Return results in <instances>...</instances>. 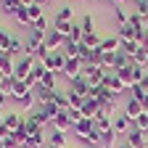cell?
Here are the masks:
<instances>
[{
    "mask_svg": "<svg viewBox=\"0 0 148 148\" xmlns=\"http://www.w3.org/2000/svg\"><path fill=\"white\" fill-rule=\"evenodd\" d=\"M101 53H116V50H122V40H119V34H114V37H106V40H101Z\"/></svg>",
    "mask_w": 148,
    "mask_h": 148,
    "instance_id": "obj_14",
    "label": "cell"
},
{
    "mask_svg": "<svg viewBox=\"0 0 148 148\" xmlns=\"http://www.w3.org/2000/svg\"><path fill=\"white\" fill-rule=\"evenodd\" d=\"M111 130H114L116 135H130V130H132V122H130L124 114H116L111 119Z\"/></svg>",
    "mask_w": 148,
    "mask_h": 148,
    "instance_id": "obj_7",
    "label": "cell"
},
{
    "mask_svg": "<svg viewBox=\"0 0 148 148\" xmlns=\"http://www.w3.org/2000/svg\"><path fill=\"white\" fill-rule=\"evenodd\" d=\"M27 143H29V148H42L45 145V132H42V130H40V132H32L27 138Z\"/></svg>",
    "mask_w": 148,
    "mask_h": 148,
    "instance_id": "obj_23",
    "label": "cell"
},
{
    "mask_svg": "<svg viewBox=\"0 0 148 148\" xmlns=\"http://www.w3.org/2000/svg\"><path fill=\"white\" fill-rule=\"evenodd\" d=\"M130 92H132L130 98H135V101H143V95H145V90H143L140 85H132V87H130Z\"/></svg>",
    "mask_w": 148,
    "mask_h": 148,
    "instance_id": "obj_42",
    "label": "cell"
},
{
    "mask_svg": "<svg viewBox=\"0 0 148 148\" xmlns=\"http://www.w3.org/2000/svg\"><path fill=\"white\" fill-rule=\"evenodd\" d=\"M50 145H56V148H66V132H50Z\"/></svg>",
    "mask_w": 148,
    "mask_h": 148,
    "instance_id": "obj_28",
    "label": "cell"
},
{
    "mask_svg": "<svg viewBox=\"0 0 148 148\" xmlns=\"http://www.w3.org/2000/svg\"><path fill=\"white\" fill-rule=\"evenodd\" d=\"M143 24H145V32H148V16H145V18H143Z\"/></svg>",
    "mask_w": 148,
    "mask_h": 148,
    "instance_id": "obj_49",
    "label": "cell"
},
{
    "mask_svg": "<svg viewBox=\"0 0 148 148\" xmlns=\"http://www.w3.org/2000/svg\"><path fill=\"white\" fill-rule=\"evenodd\" d=\"M82 45L95 50V48L101 45V37H98V32H85V34H82Z\"/></svg>",
    "mask_w": 148,
    "mask_h": 148,
    "instance_id": "obj_20",
    "label": "cell"
},
{
    "mask_svg": "<svg viewBox=\"0 0 148 148\" xmlns=\"http://www.w3.org/2000/svg\"><path fill=\"white\" fill-rule=\"evenodd\" d=\"M50 148H56V145H50Z\"/></svg>",
    "mask_w": 148,
    "mask_h": 148,
    "instance_id": "obj_55",
    "label": "cell"
},
{
    "mask_svg": "<svg viewBox=\"0 0 148 148\" xmlns=\"http://www.w3.org/2000/svg\"><path fill=\"white\" fill-rule=\"evenodd\" d=\"M5 124V114H3V111H0V127H3Z\"/></svg>",
    "mask_w": 148,
    "mask_h": 148,
    "instance_id": "obj_47",
    "label": "cell"
},
{
    "mask_svg": "<svg viewBox=\"0 0 148 148\" xmlns=\"http://www.w3.org/2000/svg\"><path fill=\"white\" fill-rule=\"evenodd\" d=\"M18 124H21V116H18L16 111H8V114H5V130H8V132H16Z\"/></svg>",
    "mask_w": 148,
    "mask_h": 148,
    "instance_id": "obj_19",
    "label": "cell"
},
{
    "mask_svg": "<svg viewBox=\"0 0 148 148\" xmlns=\"http://www.w3.org/2000/svg\"><path fill=\"white\" fill-rule=\"evenodd\" d=\"M8 95L16 101V103H21V106H27V108H32V103H34V95H32V87L24 82V79H13V85H11V92Z\"/></svg>",
    "mask_w": 148,
    "mask_h": 148,
    "instance_id": "obj_1",
    "label": "cell"
},
{
    "mask_svg": "<svg viewBox=\"0 0 148 148\" xmlns=\"http://www.w3.org/2000/svg\"><path fill=\"white\" fill-rule=\"evenodd\" d=\"M40 16H42V5H37V3H34V5H29V18H32V24H34Z\"/></svg>",
    "mask_w": 148,
    "mask_h": 148,
    "instance_id": "obj_39",
    "label": "cell"
},
{
    "mask_svg": "<svg viewBox=\"0 0 148 148\" xmlns=\"http://www.w3.org/2000/svg\"><path fill=\"white\" fill-rule=\"evenodd\" d=\"M21 5H24V8H29V5H34V0H21Z\"/></svg>",
    "mask_w": 148,
    "mask_h": 148,
    "instance_id": "obj_46",
    "label": "cell"
},
{
    "mask_svg": "<svg viewBox=\"0 0 148 148\" xmlns=\"http://www.w3.org/2000/svg\"><path fill=\"white\" fill-rule=\"evenodd\" d=\"M71 27H74V21H53V29L58 32L61 37H69L71 34Z\"/></svg>",
    "mask_w": 148,
    "mask_h": 148,
    "instance_id": "obj_24",
    "label": "cell"
},
{
    "mask_svg": "<svg viewBox=\"0 0 148 148\" xmlns=\"http://www.w3.org/2000/svg\"><path fill=\"white\" fill-rule=\"evenodd\" d=\"M50 127L56 130V132H69V130H71L74 124H71V119H69V114H66V111H61V114L50 122Z\"/></svg>",
    "mask_w": 148,
    "mask_h": 148,
    "instance_id": "obj_12",
    "label": "cell"
},
{
    "mask_svg": "<svg viewBox=\"0 0 148 148\" xmlns=\"http://www.w3.org/2000/svg\"><path fill=\"white\" fill-rule=\"evenodd\" d=\"M82 34H85L82 27H79V24H74V27H71V34L66 37V40H71V42H82Z\"/></svg>",
    "mask_w": 148,
    "mask_h": 148,
    "instance_id": "obj_33",
    "label": "cell"
},
{
    "mask_svg": "<svg viewBox=\"0 0 148 148\" xmlns=\"http://www.w3.org/2000/svg\"><path fill=\"white\" fill-rule=\"evenodd\" d=\"M56 21H74V8L71 5H64L58 13H56Z\"/></svg>",
    "mask_w": 148,
    "mask_h": 148,
    "instance_id": "obj_27",
    "label": "cell"
},
{
    "mask_svg": "<svg viewBox=\"0 0 148 148\" xmlns=\"http://www.w3.org/2000/svg\"><path fill=\"white\" fill-rule=\"evenodd\" d=\"M82 116H87V119H95L98 114H101V101H95V98H85V103H82Z\"/></svg>",
    "mask_w": 148,
    "mask_h": 148,
    "instance_id": "obj_11",
    "label": "cell"
},
{
    "mask_svg": "<svg viewBox=\"0 0 148 148\" xmlns=\"http://www.w3.org/2000/svg\"><path fill=\"white\" fill-rule=\"evenodd\" d=\"M64 42H66V37H61V34L56 32L53 27L45 32V45H48L50 50H61V48H64Z\"/></svg>",
    "mask_w": 148,
    "mask_h": 148,
    "instance_id": "obj_10",
    "label": "cell"
},
{
    "mask_svg": "<svg viewBox=\"0 0 148 148\" xmlns=\"http://www.w3.org/2000/svg\"><path fill=\"white\" fill-rule=\"evenodd\" d=\"M69 103H71V108H82L85 98H82V95H77V92H69Z\"/></svg>",
    "mask_w": 148,
    "mask_h": 148,
    "instance_id": "obj_38",
    "label": "cell"
},
{
    "mask_svg": "<svg viewBox=\"0 0 148 148\" xmlns=\"http://www.w3.org/2000/svg\"><path fill=\"white\" fill-rule=\"evenodd\" d=\"M140 114H145V111H143V106H140L135 98H130V101H127V108H124V116H127L130 122H135Z\"/></svg>",
    "mask_w": 148,
    "mask_h": 148,
    "instance_id": "obj_15",
    "label": "cell"
},
{
    "mask_svg": "<svg viewBox=\"0 0 148 148\" xmlns=\"http://www.w3.org/2000/svg\"><path fill=\"white\" fill-rule=\"evenodd\" d=\"M119 40H122V42H132V40H135V27L130 24V21H127L124 27H119Z\"/></svg>",
    "mask_w": 148,
    "mask_h": 148,
    "instance_id": "obj_21",
    "label": "cell"
},
{
    "mask_svg": "<svg viewBox=\"0 0 148 148\" xmlns=\"http://www.w3.org/2000/svg\"><path fill=\"white\" fill-rule=\"evenodd\" d=\"M138 85H140V87H143V90H145V92H148V71H145V74H143V79H140V82H138Z\"/></svg>",
    "mask_w": 148,
    "mask_h": 148,
    "instance_id": "obj_45",
    "label": "cell"
},
{
    "mask_svg": "<svg viewBox=\"0 0 148 148\" xmlns=\"http://www.w3.org/2000/svg\"><path fill=\"white\" fill-rule=\"evenodd\" d=\"M53 103L58 106L61 111H69V108H71V103H69V92H58V90H56V92H53Z\"/></svg>",
    "mask_w": 148,
    "mask_h": 148,
    "instance_id": "obj_17",
    "label": "cell"
},
{
    "mask_svg": "<svg viewBox=\"0 0 148 148\" xmlns=\"http://www.w3.org/2000/svg\"><path fill=\"white\" fill-rule=\"evenodd\" d=\"M145 5H148V0H145Z\"/></svg>",
    "mask_w": 148,
    "mask_h": 148,
    "instance_id": "obj_54",
    "label": "cell"
},
{
    "mask_svg": "<svg viewBox=\"0 0 148 148\" xmlns=\"http://www.w3.org/2000/svg\"><path fill=\"white\" fill-rule=\"evenodd\" d=\"M32 69H34V58L32 56H24V58L16 64V69H13V79H27L32 74Z\"/></svg>",
    "mask_w": 148,
    "mask_h": 148,
    "instance_id": "obj_5",
    "label": "cell"
},
{
    "mask_svg": "<svg viewBox=\"0 0 148 148\" xmlns=\"http://www.w3.org/2000/svg\"><path fill=\"white\" fill-rule=\"evenodd\" d=\"M92 122H95V130H101V132L103 130H111V116H106V114H98Z\"/></svg>",
    "mask_w": 148,
    "mask_h": 148,
    "instance_id": "obj_30",
    "label": "cell"
},
{
    "mask_svg": "<svg viewBox=\"0 0 148 148\" xmlns=\"http://www.w3.org/2000/svg\"><path fill=\"white\" fill-rule=\"evenodd\" d=\"M108 92H111V95H119V92H124L127 87L122 85V79L116 77V71H106V77H103V82H101Z\"/></svg>",
    "mask_w": 148,
    "mask_h": 148,
    "instance_id": "obj_4",
    "label": "cell"
},
{
    "mask_svg": "<svg viewBox=\"0 0 148 148\" xmlns=\"http://www.w3.org/2000/svg\"><path fill=\"white\" fill-rule=\"evenodd\" d=\"M32 27H34V29H42V32H48V18H45V16H40V18H37V21H34Z\"/></svg>",
    "mask_w": 148,
    "mask_h": 148,
    "instance_id": "obj_43",
    "label": "cell"
},
{
    "mask_svg": "<svg viewBox=\"0 0 148 148\" xmlns=\"http://www.w3.org/2000/svg\"><path fill=\"white\" fill-rule=\"evenodd\" d=\"M132 127H138V130H143V132H148V114H140V116L132 122Z\"/></svg>",
    "mask_w": 148,
    "mask_h": 148,
    "instance_id": "obj_35",
    "label": "cell"
},
{
    "mask_svg": "<svg viewBox=\"0 0 148 148\" xmlns=\"http://www.w3.org/2000/svg\"><path fill=\"white\" fill-rule=\"evenodd\" d=\"M40 85H42V87H48V90H56V74L45 69V74H42V79H40Z\"/></svg>",
    "mask_w": 148,
    "mask_h": 148,
    "instance_id": "obj_32",
    "label": "cell"
},
{
    "mask_svg": "<svg viewBox=\"0 0 148 148\" xmlns=\"http://www.w3.org/2000/svg\"><path fill=\"white\" fill-rule=\"evenodd\" d=\"M34 92H37L34 98L40 101L42 106H45V103H53V92H56V90H48V87H42V85H37V87H34Z\"/></svg>",
    "mask_w": 148,
    "mask_h": 148,
    "instance_id": "obj_16",
    "label": "cell"
},
{
    "mask_svg": "<svg viewBox=\"0 0 148 148\" xmlns=\"http://www.w3.org/2000/svg\"><path fill=\"white\" fill-rule=\"evenodd\" d=\"M135 3H140V0H135Z\"/></svg>",
    "mask_w": 148,
    "mask_h": 148,
    "instance_id": "obj_53",
    "label": "cell"
},
{
    "mask_svg": "<svg viewBox=\"0 0 148 148\" xmlns=\"http://www.w3.org/2000/svg\"><path fill=\"white\" fill-rule=\"evenodd\" d=\"M114 3H122V0H114Z\"/></svg>",
    "mask_w": 148,
    "mask_h": 148,
    "instance_id": "obj_52",
    "label": "cell"
},
{
    "mask_svg": "<svg viewBox=\"0 0 148 148\" xmlns=\"http://www.w3.org/2000/svg\"><path fill=\"white\" fill-rule=\"evenodd\" d=\"M82 77L90 82V87H92V85H101L103 77H106V69L98 66V64H85V66H82Z\"/></svg>",
    "mask_w": 148,
    "mask_h": 148,
    "instance_id": "obj_2",
    "label": "cell"
},
{
    "mask_svg": "<svg viewBox=\"0 0 148 148\" xmlns=\"http://www.w3.org/2000/svg\"><path fill=\"white\" fill-rule=\"evenodd\" d=\"M92 130H95V122H92V119H82L79 124H74V132H77V140H85L90 132H92Z\"/></svg>",
    "mask_w": 148,
    "mask_h": 148,
    "instance_id": "obj_13",
    "label": "cell"
},
{
    "mask_svg": "<svg viewBox=\"0 0 148 148\" xmlns=\"http://www.w3.org/2000/svg\"><path fill=\"white\" fill-rule=\"evenodd\" d=\"M69 92H77V95H82V98H90V82H87L85 77L71 79V82H69Z\"/></svg>",
    "mask_w": 148,
    "mask_h": 148,
    "instance_id": "obj_9",
    "label": "cell"
},
{
    "mask_svg": "<svg viewBox=\"0 0 148 148\" xmlns=\"http://www.w3.org/2000/svg\"><path fill=\"white\" fill-rule=\"evenodd\" d=\"M119 148H132V145H130V143H122V145H119Z\"/></svg>",
    "mask_w": 148,
    "mask_h": 148,
    "instance_id": "obj_50",
    "label": "cell"
},
{
    "mask_svg": "<svg viewBox=\"0 0 148 148\" xmlns=\"http://www.w3.org/2000/svg\"><path fill=\"white\" fill-rule=\"evenodd\" d=\"M114 143H116V132H114V130H103V132H101V148H114Z\"/></svg>",
    "mask_w": 148,
    "mask_h": 148,
    "instance_id": "obj_18",
    "label": "cell"
},
{
    "mask_svg": "<svg viewBox=\"0 0 148 148\" xmlns=\"http://www.w3.org/2000/svg\"><path fill=\"white\" fill-rule=\"evenodd\" d=\"M87 148H98V145H87Z\"/></svg>",
    "mask_w": 148,
    "mask_h": 148,
    "instance_id": "obj_51",
    "label": "cell"
},
{
    "mask_svg": "<svg viewBox=\"0 0 148 148\" xmlns=\"http://www.w3.org/2000/svg\"><path fill=\"white\" fill-rule=\"evenodd\" d=\"M114 108H116V98H108V101H101V114L114 119Z\"/></svg>",
    "mask_w": 148,
    "mask_h": 148,
    "instance_id": "obj_25",
    "label": "cell"
},
{
    "mask_svg": "<svg viewBox=\"0 0 148 148\" xmlns=\"http://www.w3.org/2000/svg\"><path fill=\"white\" fill-rule=\"evenodd\" d=\"M13 18H16V21L21 24V27H32V18H29V8H18Z\"/></svg>",
    "mask_w": 148,
    "mask_h": 148,
    "instance_id": "obj_26",
    "label": "cell"
},
{
    "mask_svg": "<svg viewBox=\"0 0 148 148\" xmlns=\"http://www.w3.org/2000/svg\"><path fill=\"white\" fill-rule=\"evenodd\" d=\"M114 16H116V24H119V27H124V24L130 21V16H127L122 8H114Z\"/></svg>",
    "mask_w": 148,
    "mask_h": 148,
    "instance_id": "obj_40",
    "label": "cell"
},
{
    "mask_svg": "<svg viewBox=\"0 0 148 148\" xmlns=\"http://www.w3.org/2000/svg\"><path fill=\"white\" fill-rule=\"evenodd\" d=\"M127 143L132 145V148H148V138H145V132H143V130H138V127H132V130H130Z\"/></svg>",
    "mask_w": 148,
    "mask_h": 148,
    "instance_id": "obj_8",
    "label": "cell"
},
{
    "mask_svg": "<svg viewBox=\"0 0 148 148\" xmlns=\"http://www.w3.org/2000/svg\"><path fill=\"white\" fill-rule=\"evenodd\" d=\"M0 8H3V13H8V16H16V11L24 8V5H21V0H3Z\"/></svg>",
    "mask_w": 148,
    "mask_h": 148,
    "instance_id": "obj_22",
    "label": "cell"
},
{
    "mask_svg": "<svg viewBox=\"0 0 148 148\" xmlns=\"http://www.w3.org/2000/svg\"><path fill=\"white\" fill-rule=\"evenodd\" d=\"M8 98H11V95H8V92H3V90H0V111H3V108H5V103H8Z\"/></svg>",
    "mask_w": 148,
    "mask_h": 148,
    "instance_id": "obj_44",
    "label": "cell"
},
{
    "mask_svg": "<svg viewBox=\"0 0 148 148\" xmlns=\"http://www.w3.org/2000/svg\"><path fill=\"white\" fill-rule=\"evenodd\" d=\"M79 27H82V32H95V18H92V13H85L82 16Z\"/></svg>",
    "mask_w": 148,
    "mask_h": 148,
    "instance_id": "obj_31",
    "label": "cell"
},
{
    "mask_svg": "<svg viewBox=\"0 0 148 148\" xmlns=\"http://www.w3.org/2000/svg\"><path fill=\"white\" fill-rule=\"evenodd\" d=\"M42 64H45V69H48V71L58 74V71H64V66H66V56H64V50H53Z\"/></svg>",
    "mask_w": 148,
    "mask_h": 148,
    "instance_id": "obj_3",
    "label": "cell"
},
{
    "mask_svg": "<svg viewBox=\"0 0 148 148\" xmlns=\"http://www.w3.org/2000/svg\"><path fill=\"white\" fill-rule=\"evenodd\" d=\"M122 50H124L127 56H135V53L140 50V42H135V40H132V42H122Z\"/></svg>",
    "mask_w": 148,
    "mask_h": 148,
    "instance_id": "obj_34",
    "label": "cell"
},
{
    "mask_svg": "<svg viewBox=\"0 0 148 148\" xmlns=\"http://www.w3.org/2000/svg\"><path fill=\"white\" fill-rule=\"evenodd\" d=\"M34 3H37V5H45V3H48V0H34Z\"/></svg>",
    "mask_w": 148,
    "mask_h": 148,
    "instance_id": "obj_48",
    "label": "cell"
},
{
    "mask_svg": "<svg viewBox=\"0 0 148 148\" xmlns=\"http://www.w3.org/2000/svg\"><path fill=\"white\" fill-rule=\"evenodd\" d=\"M16 53H24V45H21V42H18V40H16V37H13V40H11V48H8V56H11V58H13V56H16Z\"/></svg>",
    "mask_w": 148,
    "mask_h": 148,
    "instance_id": "obj_36",
    "label": "cell"
},
{
    "mask_svg": "<svg viewBox=\"0 0 148 148\" xmlns=\"http://www.w3.org/2000/svg\"><path fill=\"white\" fill-rule=\"evenodd\" d=\"M82 61L79 58H66V66H64V77L71 82V79H77V77H82Z\"/></svg>",
    "mask_w": 148,
    "mask_h": 148,
    "instance_id": "obj_6",
    "label": "cell"
},
{
    "mask_svg": "<svg viewBox=\"0 0 148 148\" xmlns=\"http://www.w3.org/2000/svg\"><path fill=\"white\" fill-rule=\"evenodd\" d=\"M135 16H140V18H145V16H148V5H145V0L135 3Z\"/></svg>",
    "mask_w": 148,
    "mask_h": 148,
    "instance_id": "obj_41",
    "label": "cell"
},
{
    "mask_svg": "<svg viewBox=\"0 0 148 148\" xmlns=\"http://www.w3.org/2000/svg\"><path fill=\"white\" fill-rule=\"evenodd\" d=\"M66 114H69V119H71V124H79V122L85 119L79 108H69V111H66Z\"/></svg>",
    "mask_w": 148,
    "mask_h": 148,
    "instance_id": "obj_37",
    "label": "cell"
},
{
    "mask_svg": "<svg viewBox=\"0 0 148 148\" xmlns=\"http://www.w3.org/2000/svg\"><path fill=\"white\" fill-rule=\"evenodd\" d=\"M11 40H13V37L8 34V29H3V27H0V53H8Z\"/></svg>",
    "mask_w": 148,
    "mask_h": 148,
    "instance_id": "obj_29",
    "label": "cell"
}]
</instances>
